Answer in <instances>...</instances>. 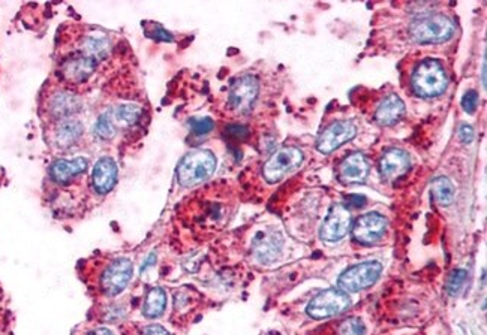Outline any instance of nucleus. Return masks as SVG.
Masks as SVG:
<instances>
[{
    "label": "nucleus",
    "mask_w": 487,
    "mask_h": 335,
    "mask_svg": "<svg viewBox=\"0 0 487 335\" xmlns=\"http://www.w3.org/2000/svg\"><path fill=\"white\" fill-rule=\"evenodd\" d=\"M216 157L209 150L187 153L177 166V181L183 188H194L209 180L216 170Z\"/></svg>",
    "instance_id": "nucleus-1"
},
{
    "label": "nucleus",
    "mask_w": 487,
    "mask_h": 335,
    "mask_svg": "<svg viewBox=\"0 0 487 335\" xmlns=\"http://www.w3.org/2000/svg\"><path fill=\"white\" fill-rule=\"evenodd\" d=\"M447 84L448 78L444 66L434 59L421 62L412 75V89L421 98H436L443 95Z\"/></svg>",
    "instance_id": "nucleus-2"
},
{
    "label": "nucleus",
    "mask_w": 487,
    "mask_h": 335,
    "mask_svg": "<svg viewBox=\"0 0 487 335\" xmlns=\"http://www.w3.org/2000/svg\"><path fill=\"white\" fill-rule=\"evenodd\" d=\"M456 26L443 14H430L421 17L411 24L409 33L412 39L420 44H441L452 39Z\"/></svg>",
    "instance_id": "nucleus-3"
},
{
    "label": "nucleus",
    "mask_w": 487,
    "mask_h": 335,
    "mask_svg": "<svg viewBox=\"0 0 487 335\" xmlns=\"http://www.w3.org/2000/svg\"><path fill=\"white\" fill-rule=\"evenodd\" d=\"M381 273L382 265L378 260H366V262L357 264L343 271L337 283H339L341 291L346 293H355L368 289V287L377 283Z\"/></svg>",
    "instance_id": "nucleus-4"
},
{
    "label": "nucleus",
    "mask_w": 487,
    "mask_h": 335,
    "mask_svg": "<svg viewBox=\"0 0 487 335\" xmlns=\"http://www.w3.org/2000/svg\"><path fill=\"white\" fill-rule=\"evenodd\" d=\"M305 154L297 147H284L277 150L262 166V176L270 184H275L296 171L303 163Z\"/></svg>",
    "instance_id": "nucleus-5"
},
{
    "label": "nucleus",
    "mask_w": 487,
    "mask_h": 335,
    "mask_svg": "<svg viewBox=\"0 0 487 335\" xmlns=\"http://www.w3.org/2000/svg\"><path fill=\"white\" fill-rule=\"evenodd\" d=\"M351 305V300L346 292L341 289H327L318 293L314 300L307 304V314L312 319H327L336 314L343 313Z\"/></svg>",
    "instance_id": "nucleus-6"
},
{
    "label": "nucleus",
    "mask_w": 487,
    "mask_h": 335,
    "mask_svg": "<svg viewBox=\"0 0 487 335\" xmlns=\"http://www.w3.org/2000/svg\"><path fill=\"white\" fill-rule=\"evenodd\" d=\"M134 265L128 257H116L107 265L101 275V291L107 296H116L123 292L133 280Z\"/></svg>",
    "instance_id": "nucleus-7"
},
{
    "label": "nucleus",
    "mask_w": 487,
    "mask_h": 335,
    "mask_svg": "<svg viewBox=\"0 0 487 335\" xmlns=\"http://www.w3.org/2000/svg\"><path fill=\"white\" fill-rule=\"evenodd\" d=\"M259 93V82L254 75H243L232 82L228 105L237 114H246L254 107Z\"/></svg>",
    "instance_id": "nucleus-8"
},
{
    "label": "nucleus",
    "mask_w": 487,
    "mask_h": 335,
    "mask_svg": "<svg viewBox=\"0 0 487 335\" xmlns=\"http://www.w3.org/2000/svg\"><path fill=\"white\" fill-rule=\"evenodd\" d=\"M284 247V238L280 232L267 228L264 230H258L255 237L252 238V255L259 264H271L275 262Z\"/></svg>",
    "instance_id": "nucleus-9"
},
{
    "label": "nucleus",
    "mask_w": 487,
    "mask_h": 335,
    "mask_svg": "<svg viewBox=\"0 0 487 335\" xmlns=\"http://www.w3.org/2000/svg\"><path fill=\"white\" fill-rule=\"evenodd\" d=\"M355 135H357V127H355V125L350 122V120L334 122L329 127L324 129V132L318 138L316 148L320 153L329 154L345 143L351 141Z\"/></svg>",
    "instance_id": "nucleus-10"
},
{
    "label": "nucleus",
    "mask_w": 487,
    "mask_h": 335,
    "mask_svg": "<svg viewBox=\"0 0 487 335\" xmlns=\"http://www.w3.org/2000/svg\"><path fill=\"white\" fill-rule=\"evenodd\" d=\"M351 212L342 203H336L327 214L321 226L320 235L327 243H337L341 241L351 228Z\"/></svg>",
    "instance_id": "nucleus-11"
},
{
    "label": "nucleus",
    "mask_w": 487,
    "mask_h": 335,
    "mask_svg": "<svg viewBox=\"0 0 487 335\" xmlns=\"http://www.w3.org/2000/svg\"><path fill=\"white\" fill-rule=\"evenodd\" d=\"M387 219L378 212H368L359 217L352 226V237L361 244H373L384 237Z\"/></svg>",
    "instance_id": "nucleus-12"
},
{
    "label": "nucleus",
    "mask_w": 487,
    "mask_h": 335,
    "mask_svg": "<svg viewBox=\"0 0 487 335\" xmlns=\"http://www.w3.org/2000/svg\"><path fill=\"white\" fill-rule=\"evenodd\" d=\"M119 168L112 157H101L93 166L92 171V185L96 193L107 194L110 193L117 183Z\"/></svg>",
    "instance_id": "nucleus-13"
},
{
    "label": "nucleus",
    "mask_w": 487,
    "mask_h": 335,
    "mask_svg": "<svg viewBox=\"0 0 487 335\" xmlns=\"http://www.w3.org/2000/svg\"><path fill=\"white\" fill-rule=\"evenodd\" d=\"M369 163L361 153H352L339 165V180L345 184H357L366 180Z\"/></svg>",
    "instance_id": "nucleus-14"
},
{
    "label": "nucleus",
    "mask_w": 487,
    "mask_h": 335,
    "mask_svg": "<svg viewBox=\"0 0 487 335\" xmlns=\"http://www.w3.org/2000/svg\"><path fill=\"white\" fill-rule=\"evenodd\" d=\"M409 163V156L404 150L391 148L381 157L379 171L384 179L396 180L398 176L404 175L408 171Z\"/></svg>",
    "instance_id": "nucleus-15"
},
{
    "label": "nucleus",
    "mask_w": 487,
    "mask_h": 335,
    "mask_svg": "<svg viewBox=\"0 0 487 335\" xmlns=\"http://www.w3.org/2000/svg\"><path fill=\"white\" fill-rule=\"evenodd\" d=\"M80 109L81 99L67 90L55 91L49 102V111L51 116L60 120H67L68 117L77 114Z\"/></svg>",
    "instance_id": "nucleus-16"
},
{
    "label": "nucleus",
    "mask_w": 487,
    "mask_h": 335,
    "mask_svg": "<svg viewBox=\"0 0 487 335\" xmlns=\"http://www.w3.org/2000/svg\"><path fill=\"white\" fill-rule=\"evenodd\" d=\"M89 161L84 157H75V159H60L55 161L50 166V176L55 183H68L74 176L83 174L87 170Z\"/></svg>",
    "instance_id": "nucleus-17"
},
{
    "label": "nucleus",
    "mask_w": 487,
    "mask_h": 335,
    "mask_svg": "<svg viewBox=\"0 0 487 335\" xmlns=\"http://www.w3.org/2000/svg\"><path fill=\"white\" fill-rule=\"evenodd\" d=\"M96 60L89 57V55H77V57H74L71 60H68L67 63L63 64V75L68 81L71 82H83L86 81L92 72L95 71L96 68Z\"/></svg>",
    "instance_id": "nucleus-18"
},
{
    "label": "nucleus",
    "mask_w": 487,
    "mask_h": 335,
    "mask_svg": "<svg viewBox=\"0 0 487 335\" xmlns=\"http://www.w3.org/2000/svg\"><path fill=\"white\" fill-rule=\"evenodd\" d=\"M405 114V104L398 95H390L384 99L375 113V120L382 126L398 123Z\"/></svg>",
    "instance_id": "nucleus-19"
},
{
    "label": "nucleus",
    "mask_w": 487,
    "mask_h": 335,
    "mask_svg": "<svg viewBox=\"0 0 487 335\" xmlns=\"http://www.w3.org/2000/svg\"><path fill=\"white\" fill-rule=\"evenodd\" d=\"M84 132V127L77 120H62V122L55 127L54 132V141L59 147H71L78 141Z\"/></svg>",
    "instance_id": "nucleus-20"
},
{
    "label": "nucleus",
    "mask_w": 487,
    "mask_h": 335,
    "mask_svg": "<svg viewBox=\"0 0 487 335\" xmlns=\"http://www.w3.org/2000/svg\"><path fill=\"white\" fill-rule=\"evenodd\" d=\"M166 307V293L162 287H153L147 292L143 313L148 319H156L162 316Z\"/></svg>",
    "instance_id": "nucleus-21"
},
{
    "label": "nucleus",
    "mask_w": 487,
    "mask_h": 335,
    "mask_svg": "<svg viewBox=\"0 0 487 335\" xmlns=\"http://www.w3.org/2000/svg\"><path fill=\"white\" fill-rule=\"evenodd\" d=\"M110 114L116 127H129L135 125L142 117V108L135 104H123L110 109Z\"/></svg>",
    "instance_id": "nucleus-22"
},
{
    "label": "nucleus",
    "mask_w": 487,
    "mask_h": 335,
    "mask_svg": "<svg viewBox=\"0 0 487 335\" xmlns=\"http://www.w3.org/2000/svg\"><path fill=\"white\" fill-rule=\"evenodd\" d=\"M110 51V42L104 35H89L86 39L81 44V54L89 55V57L95 59H104L107 53Z\"/></svg>",
    "instance_id": "nucleus-23"
},
{
    "label": "nucleus",
    "mask_w": 487,
    "mask_h": 335,
    "mask_svg": "<svg viewBox=\"0 0 487 335\" xmlns=\"http://www.w3.org/2000/svg\"><path fill=\"white\" fill-rule=\"evenodd\" d=\"M454 185L450 181L447 176H438L432 183V193L438 203L447 207L454 199Z\"/></svg>",
    "instance_id": "nucleus-24"
},
{
    "label": "nucleus",
    "mask_w": 487,
    "mask_h": 335,
    "mask_svg": "<svg viewBox=\"0 0 487 335\" xmlns=\"http://www.w3.org/2000/svg\"><path fill=\"white\" fill-rule=\"evenodd\" d=\"M93 130H95V135L101 139L114 138V135L117 132V127H116L114 122H112L110 109L105 111V113L98 118V122L95 123V129Z\"/></svg>",
    "instance_id": "nucleus-25"
},
{
    "label": "nucleus",
    "mask_w": 487,
    "mask_h": 335,
    "mask_svg": "<svg viewBox=\"0 0 487 335\" xmlns=\"http://www.w3.org/2000/svg\"><path fill=\"white\" fill-rule=\"evenodd\" d=\"M339 335H366V328L359 318H350L341 323Z\"/></svg>",
    "instance_id": "nucleus-26"
},
{
    "label": "nucleus",
    "mask_w": 487,
    "mask_h": 335,
    "mask_svg": "<svg viewBox=\"0 0 487 335\" xmlns=\"http://www.w3.org/2000/svg\"><path fill=\"white\" fill-rule=\"evenodd\" d=\"M466 280V271L465 269H454L450 275L448 282H447V292L450 296H456L465 284Z\"/></svg>",
    "instance_id": "nucleus-27"
},
{
    "label": "nucleus",
    "mask_w": 487,
    "mask_h": 335,
    "mask_svg": "<svg viewBox=\"0 0 487 335\" xmlns=\"http://www.w3.org/2000/svg\"><path fill=\"white\" fill-rule=\"evenodd\" d=\"M189 126H191V130L195 135H207L213 130L214 122L210 117L191 118L189 120Z\"/></svg>",
    "instance_id": "nucleus-28"
},
{
    "label": "nucleus",
    "mask_w": 487,
    "mask_h": 335,
    "mask_svg": "<svg viewBox=\"0 0 487 335\" xmlns=\"http://www.w3.org/2000/svg\"><path fill=\"white\" fill-rule=\"evenodd\" d=\"M225 136L231 141H245V139L249 136V129L243 125H230L225 127Z\"/></svg>",
    "instance_id": "nucleus-29"
},
{
    "label": "nucleus",
    "mask_w": 487,
    "mask_h": 335,
    "mask_svg": "<svg viewBox=\"0 0 487 335\" xmlns=\"http://www.w3.org/2000/svg\"><path fill=\"white\" fill-rule=\"evenodd\" d=\"M477 105H479V93L475 90H468L462 99V107L466 113H474Z\"/></svg>",
    "instance_id": "nucleus-30"
},
{
    "label": "nucleus",
    "mask_w": 487,
    "mask_h": 335,
    "mask_svg": "<svg viewBox=\"0 0 487 335\" xmlns=\"http://www.w3.org/2000/svg\"><path fill=\"white\" fill-rule=\"evenodd\" d=\"M139 335H170V332L161 327V325H147L139 332Z\"/></svg>",
    "instance_id": "nucleus-31"
},
{
    "label": "nucleus",
    "mask_w": 487,
    "mask_h": 335,
    "mask_svg": "<svg viewBox=\"0 0 487 335\" xmlns=\"http://www.w3.org/2000/svg\"><path fill=\"white\" fill-rule=\"evenodd\" d=\"M459 138L462 139V143L471 144L474 139V129L470 125H462L459 129Z\"/></svg>",
    "instance_id": "nucleus-32"
},
{
    "label": "nucleus",
    "mask_w": 487,
    "mask_h": 335,
    "mask_svg": "<svg viewBox=\"0 0 487 335\" xmlns=\"http://www.w3.org/2000/svg\"><path fill=\"white\" fill-rule=\"evenodd\" d=\"M150 36H152V38H156V39H161V41H173L171 33H168L166 30H164L159 24L155 26V30L150 33Z\"/></svg>",
    "instance_id": "nucleus-33"
},
{
    "label": "nucleus",
    "mask_w": 487,
    "mask_h": 335,
    "mask_svg": "<svg viewBox=\"0 0 487 335\" xmlns=\"http://www.w3.org/2000/svg\"><path fill=\"white\" fill-rule=\"evenodd\" d=\"M346 202H348V207L360 208V207L364 206V202H366V199H364L363 197H359V194H355V197H348V198H346Z\"/></svg>",
    "instance_id": "nucleus-34"
},
{
    "label": "nucleus",
    "mask_w": 487,
    "mask_h": 335,
    "mask_svg": "<svg viewBox=\"0 0 487 335\" xmlns=\"http://www.w3.org/2000/svg\"><path fill=\"white\" fill-rule=\"evenodd\" d=\"M89 335H114V332H112L111 329L108 328H96V329H93L89 332Z\"/></svg>",
    "instance_id": "nucleus-35"
},
{
    "label": "nucleus",
    "mask_w": 487,
    "mask_h": 335,
    "mask_svg": "<svg viewBox=\"0 0 487 335\" xmlns=\"http://www.w3.org/2000/svg\"><path fill=\"white\" fill-rule=\"evenodd\" d=\"M483 86H486V62L483 63Z\"/></svg>",
    "instance_id": "nucleus-36"
}]
</instances>
